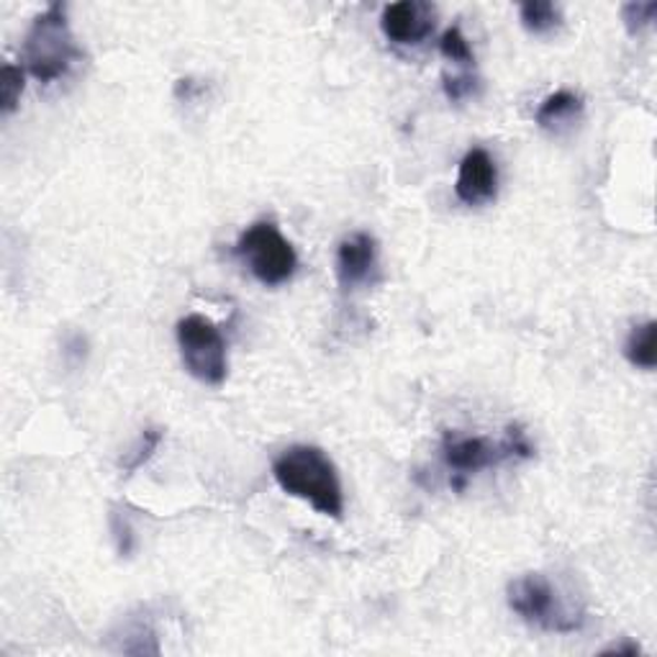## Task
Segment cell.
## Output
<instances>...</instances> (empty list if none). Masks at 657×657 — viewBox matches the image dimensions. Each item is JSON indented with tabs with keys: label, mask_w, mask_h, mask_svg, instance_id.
I'll return each mask as SVG.
<instances>
[{
	"label": "cell",
	"mask_w": 657,
	"mask_h": 657,
	"mask_svg": "<svg viewBox=\"0 0 657 657\" xmlns=\"http://www.w3.org/2000/svg\"><path fill=\"white\" fill-rule=\"evenodd\" d=\"M272 478L288 496L306 500L319 514L342 519L344 493L340 473L322 448L293 444L272 460Z\"/></svg>",
	"instance_id": "cell-1"
},
{
	"label": "cell",
	"mask_w": 657,
	"mask_h": 657,
	"mask_svg": "<svg viewBox=\"0 0 657 657\" xmlns=\"http://www.w3.org/2000/svg\"><path fill=\"white\" fill-rule=\"evenodd\" d=\"M80 60L83 50L77 46L73 26H69L67 6L52 3L31 21L26 36H23L21 67L34 80L52 85L69 75V69Z\"/></svg>",
	"instance_id": "cell-2"
},
{
	"label": "cell",
	"mask_w": 657,
	"mask_h": 657,
	"mask_svg": "<svg viewBox=\"0 0 657 657\" xmlns=\"http://www.w3.org/2000/svg\"><path fill=\"white\" fill-rule=\"evenodd\" d=\"M508 608L531 627L550 635H575L583 629L585 612L570 606L545 573H524L506 585Z\"/></svg>",
	"instance_id": "cell-3"
},
{
	"label": "cell",
	"mask_w": 657,
	"mask_h": 657,
	"mask_svg": "<svg viewBox=\"0 0 657 657\" xmlns=\"http://www.w3.org/2000/svg\"><path fill=\"white\" fill-rule=\"evenodd\" d=\"M442 460L452 471V488L463 491L467 475L500 465L504 460H529L535 455L527 432L519 424L506 429L504 440L493 442L488 437L444 432L442 437Z\"/></svg>",
	"instance_id": "cell-4"
},
{
	"label": "cell",
	"mask_w": 657,
	"mask_h": 657,
	"mask_svg": "<svg viewBox=\"0 0 657 657\" xmlns=\"http://www.w3.org/2000/svg\"><path fill=\"white\" fill-rule=\"evenodd\" d=\"M234 255L245 262L257 283L268 288L286 286L299 270V255L272 222H255L241 231Z\"/></svg>",
	"instance_id": "cell-5"
},
{
	"label": "cell",
	"mask_w": 657,
	"mask_h": 657,
	"mask_svg": "<svg viewBox=\"0 0 657 657\" xmlns=\"http://www.w3.org/2000/svg\"><path fill=\"white\" fill-rule=\"evenodd\" d=\"M175 334L185 370L206 386H222L229 373L222 328L203 314H187L177 322Z\"/></svg>",
	"instance_id": "cell-6"
},
{
	"label": "cell",
	"mask_w": 657,
	"mask_h": 657,
	"mask_svg": "<svg viewBox=\"0 0 657 657\" xmlns=\"http://www.w3.org/2000/svg\"><path fill=\"white\" fill-rule=\"evenodd\" d=\"M380 29L388 42L398 46H417L434 31V8L417 0L390 3L380 13Z\"/></svg>",
	"instance_id": "cell-7"
},
{
	"label": "cell",
	"mask_w": 657,
	"mask_h": 657,
	"mask_svg": "<svg viewBox=\"0 0 657 657\" xmlns=\"http://www.w3.org/2000/svg\"><path fill=\"white\" fill-rule=\"evenodd\" d=\"M336 280L344 291L365 286L378 268V241L370 231H352L336 247Z\"/></svg>",
	"instance_id": "cell-8"
},
{
	"label": "cell",
	"mask_w": 657,
	"mask_h": 657,
	"mask_svg": "<svg viewBox=\"0 0 657 657\" xmlns=\"http://www.w3.org/2000/svg\"><path fill=\"white\" fill-rule=\"evenodd\" d=\"M498 193V168L488 150L475 147L460 160L455 195L465 206H483L491 203Z\"/></svg>",
	"instance_id": "cell-9"
},
{
	"label": "cell",
	"mask_w": 657,
	"mask_h": 657,
	"mask_svg": "<svg viewBox=\"0 0 657 657\" xmlns=\"http://www.w3.org/2000/svg\"><path fill=\"white\" fill-rule=\"evenodd\" d=\"M583 116V98L573 90H558L552 96L542 100V106L537 108V127L545 131H558L573 127V123L581 121Z\"/></svg>",
	"instance_id": "cell-10"
},
{
	"label": "cell",
	"mask_w": 657,
	"mask_h": 657,
	"mask_svg": "<svg viewBox=\"0 0 657 657\" xmlns=\"http://www.w3.org/2000/svg\"><path fill=\"white\" fill-rule=\"evenodd\" d=\"M624 357L629 365L643 367V370H655L657 365V324L645 322L632 326V332L624 340Z\"/></svg>",
	"instance_id": "cell-11"
},
{
	"label": "cell",
	"mask_w": 657,
	"mask_h": 657,
	"mask_svg": "<svg viewBox=\"0 0 657 657\" xmlns=\"http://www.w3.org/2000/svg\"><path fill=\"white\" fill-rule=\"evenodd\" d=\"M519 19L521 26L529 31V34H550L560 26L562 13L560 8L550 3V0H529V3L519 6Z\"/></svg>",
	"instance_id": "cell-12"
},
{
	"label": "cell",
	"mask_w": 657,
	"mask_h": 657,
	"mask_svg": "<svg viewBox=\"0 0 657 657\" xmlns=\"http://www.w3.org/2000/svg\"><path fill=\"white\" fill-rule=\"evenodd\" d=\"M162 429L160 427H147V429H142V434H139V440H137V444L134 448H131L127 455L121 457V463H119V467H121V473L123 475H131V473H137L139 467H144L147 463H150L152 460V455L154 452H158V448L162 444Z\"/></svg>",
	"instance_id": "cell-13"
},
{
	"label": "cell",
	"mask_w": 657,
	"mask_h": 657,
	"mask_svg": "<svg viewBox=\"0 0 657 657\" xmlns=\"http://www.w3.org/2000/svg\"><path fill=\"white\" fill-rule=\"evenodd\" d=\"M23 88H26V69L8 62L0 73V114L11 116L19 108Z\"/></svg>",
	"instance_id": "cell-14"
},
{
	"label": "cell",
	"mask_w": 657,
	"mask_h": 657,
	"mask_svg": "<svg viewBox=\"0 0 657 657\" xmlns=\"http://www.w3.org/2000/svg\"><path fill=\"white\" fill-rule=\"evenodd\" d=\"M440 52L444 60L455 62L463 69H473L475 65V54L471 50V42H467L463 29L460 26H450L444 31L442 39H440Z\"/></svg>",
	"instance_id": "cell-15"
},
{
	"label": "cell",
	"mask_w": 657,
	"mask_h": 657,
	"mask_svg": "<svg viewBox=\"0 0 657 657\" xmlns=\"http://www.w3.org/2000/svg\"><path fill=\"white\" fill-rule=\"evenodd\" d=\"M108 524H111L114 545H116V552H119V558H129L137 545L134 524H131L129 514L121 511V508H114L111 516H108Z\"/></svg>",
	"instance_id": "cell-16"
},
{
	"label": "cell",
	"mask_w": 657,
	"mask_h": 657,
	"mask_svg": "<svg viewBox=\"0 0 657 657\" xmlns=\"http://www.w3.org/2000/svg\"><path fill=\"white\" fill-rule=\"evenodd\" d=\"M442 85H444V96H448L452 104H460V100L475 96L478 90V77L473 75V69H463V73L442 75Z\"/></svg>",
	"instance_id": "cell-17"
},
{
	"label": "cell",
	"mask_w": 657,
	"mask_h": 657,
	"mask_svg": "<svg viewBox=\"0 0 657 657\" xmlns=\"http://www.w3.org/2000/svg\"><path fill=\"white\" fill-rule=\"evenodd\" d=\"M657 3H627L622 6V21L632 36L645 31L655 21Z\"/></svg>",
	"instance_id": "cell-18"
},
{
	"label": "cell",
	"mask_w": 657,
	"mask_h": 657,
	"mask_svg": "<svg viewBox=\"0 0 657 657\" xmlns=\"http://www.w3.org/2000/svg\"><path fill=\"white\" fill-rule=\"evenodd\" d=\"M643 653V647L637 643H632V639H624V643H614L608 645L606 650H601V655H639Z\"/></svg>",
	"instance_id": "cell-19"
}]
</instances>
